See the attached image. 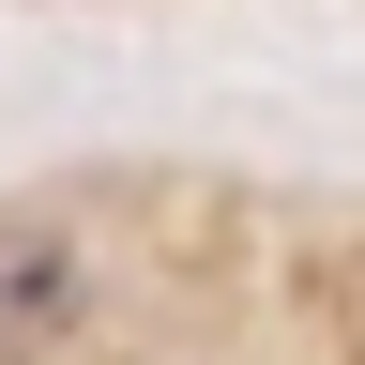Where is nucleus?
<instances>
[{
	"instance_id": "f257e3e1",
	"label": "nucleus",
	"mask_w": 365,
	"mask_h": 365,
	"mask_svg": "<svg viewBox=\"0 0 365 365\" xmlns=\"http://www.w3.org/2000/svg\"><path fill=\"white\" fill-rule=\"evenodd\" d=\"M76 304H91V274L61 228H0V350H46V335H76Z\"/></svg>"
}]
</instances>
